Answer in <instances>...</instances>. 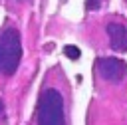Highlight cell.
<instances>
[{"label": "cell", "instance_id": "obj_1", "mask_svg": "<svg viewBox=\"0 0 127 125\" xmlns=\"http://www.w3.org/2000/svg\"><path fill=\"white\" fill-rule=\"evenodd\" d=\"M34 125H67V93L65 83L58 79L54 73L46 77L36 111H34Z\"/></svg>", "mask_w": 127, "mask_h": 125}, {"label": "cell", "instance_id": "obj_2", "mask_svg": "<svg viewBox=\"0 0 127 125\" xmlns=\"http://www.w3.org/2000/svg\"><path fill=\"white\" fill-rule=\"evenodd\" d=\"M22 62V36L14 24L0 28V81L16 75Z\"/></svg>", "mask_w": 127, "mask_h": 125}, {"label": "cell", "instance_id": "obj_3", "mask_svg": "<svg viewBox=\"0 0 127 125\" xmlns=\"http://www.w3.org/2000/svg\"><path fill=\"white\" fill-rule=\"evenodd\" d=\"M95 71L101 79L111 81V83H119L127 75V65L117 58H99L95 62Z\"/></svg>", "mask_w": 127, "mask_h": 125}, {"label": "cell", "instance_id": "obj_4", "mask_svg": "<svg viewBox=\"0 0 127 125\" xmlns=\"http://www.w3.org/2000/svg\"><path fill=\"white\" fill-rule=\"evenodd\" d=\"M109 46L115 52H127V22L123 20H111L105 26Z\"/></svg>", "mask_w": 127, "mask_h": 125}, {"label": "cell", "instance_id": "obj_5", "mask_svg": "<svg viewBox=\"0 0 127 125\" xmlns=\"http://www.w3.org/2000/svg\"><path fill=\"white\" fill-rule=\"evenodd\" d=\"M64 52L67 54V58H71V60H75L77 56H79V50L75 48V46H65L64 48Z\"/></svg>", "mask_w": 127, "mask_h": 125}, {"label": "cell", "instance_id": "obj_6", "mask_svg": "<svg viewBox=\"0 0 127 125\" xmlns=\"http://www.w3.org/2000/svg\"><path fill=\"white\" fill-rule=\"evenodd\" d=\"M101 2H103V0H87V2H85V6H87L89 10H97V8L101 6Z\"/></svg>", "mask_w": 127, "mask_h": 125}, {"label": "cell", "instance_id": "obj_7", "mask_svg": "<svg viewBox=\"0 0 127 125\" xmlns=\"http://www.w3.org/2000/svg\"><path fill=\"white\" fill-rule=\"evenodd\" d=\"M0 117H2V119H6V115H4V103H2V99H0Z\"/></svg>", "mask_w": 127, "mask_h": 125}, {"label": "cell", "instance_id": "obj_8", "mask_svg": "<svg viewBox=\"0 0 127 125\" xmlns=\"http://www.w3.org/2000/svg\"><path fill=\"white\" fill-rule=\"evenodd\" d=\"M16 4H26V2H30V0H14Z\"/></svg>", "mask_w": 127, "mask_h": 125}]
</instances>
